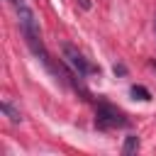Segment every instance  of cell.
Masks as SVG:
<instances>
[{"label":"cell","instance_id":"obj_1","mask_svg":"<svg viewBox=\"0 0 156 156\" xmlns=\"http://www.w3.org/2000/svg\"><path fill=\"white\" fill-rule=\"evenodd\" d=\"M95 124H98L100 129H115V127H124V124H127V117H124L122 110L102 102V105H98V110H95Z\"/></svg>","mask_w":156,"mask_h":156},{"label":"cell","instance_id":"obj_2","mask_svg":"<svg viewBox=\"0 0 156 156\" xmlns=\"http://www.w3.org/2000/svg\"><path fill=\"white\" fill-rule=\"evenodd\" d=\"M63 58H66V63L78 73V76H88V73H93L95 68L83 58V54L73 46V44H63Z\"/></svg>","mask_w":156,"mask_h":156},{"label":"cell","instance_id":"obj_3","mask_svg":"<svg viewBox=\"0 0 156 156\" xmlns=\"http://www.w3.org/2000/svg\"><path fill=\"white\" fill-rule=\"evenodd\" d=\"M129 93H132V98H134V100H144V102H146V100H151V93H149L144 85H132V90H129Z\"/></svg>","mask_w":156,"mask_h":156},{"label":"cell","instance_id":"obj_4","mask_svg":"<svg viewBox=\"0 0 156 156\" xmlns=\"http://www.w3.org/2000/svg\"><path fill=\"white\" fill-rule=\"evenodd\" d=\"M136 149H139V136H134V134L127 136L124 139V146H122V154H134Z\"/></svg>","mask_w":156,"mask_h":156},{"label":"cell","instance_id":"obj_5","mask_svg":"<svg viewBox=\"0 0 156 156\" xmlns=\"http://www.w3.org/2000/svg\"><path fill=\"white\" fill-rule=\"evenodd\" d=\"M0 110H2V112H5L7 117H10V122H20V119H22V117H20V112H17V110H15V107H12V105H10L7 100H5L2 105H0Z\"/></svg>","mask_w":156,"mask_h":156},{"label":"cell","instance_id":"obj_6","mask_svg":"<svg viewBox=\"0 0 156 156\" xmlns=\"http://www.w3.org/2000/svg\"><path fill=\"white\" fill-rule=\"evenodd\" d=\"M80 5H83V7H90V2H88V0H80Z\"/></svg>","mask_w":156,"mask_h":156},{"label":"cell","instance_id":"obj_7","mask_svg":"<svg viewBox=\"0 0 156 156\" xmlns=\"http://www.w3.org/2000/svg\"><path fill=\"white\" fill-rule=\"evenodd\" d=\"M154 29H156V20H154Z\"/></svg>","mask_w":156,"mask_h":156}]
</instances>
